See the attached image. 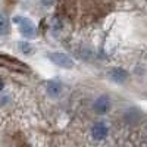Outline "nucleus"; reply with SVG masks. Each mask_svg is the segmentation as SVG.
Here are the masks:
<instances>
[{"label":"nucleus","instance_id":"f257e3e1","mask_svg":"<svg viewBox=\"0 0 147 147\" xmlns=\"http://www.w3.org/2000/svg\"><path fill=\"white\" fill-rule=\"evenodd\" d=\"M0 66L15 71V72H30V68L24 62L18 60L16 57L7 56V55H0Z\"/></svg>","mask_w":147,"mask_h":147},{"label":"nucleus","instance_id":"f03ea898","mask_svg":"<svg viewBox=\"0 0 147 147\" xmlns=\"http://www.w3.org/2000/svg\"><path fill=\"white\" fill-rule=\"evenodd\" d=\"M13 22L18 24L19 31H21V34L25 37V38H34V37H35V27H34V24L28 18L15 16L13 18Z\"/></svg>","mask_w":147,"mask_h":147},{"label":"nucleus","instance_id":"7ed1b4c3","mask_svg":"<svg viewBox=\"0 0 147 147\" xmlns=\"http://www.w3.org/2000/svg\"><path fill=\"white\" fill-rule=\"evenodd\" d=\"M49 59H50L55 65H57L60 68H72V65H74L71 57L68 55H65V53H59V52L49 53Z\"/></svg>","mask_w":147,"mask_h":147},{"label":"nucleus","instance_id":"20e7f679","mask_svg":"<svg viewBox=\"0 0 147 147\" xmlns=\"http://www.w3.org/2000/svg\"><path fill=\"white\" fill-rule=\"evenodd\" d=\"M110 109V100L107 96H100L99 99L94 102V112L97 115H105Z\"/></svg>","mask_w":147,"mask_h":147},{"label":"nucleus","instance_id":"39448f33","mask_svg":"<svg viewBox=\"0 0 147 147\" xmlns=\"http://www.w3.org/2000/svg\"><path fill=\"white\" fill-rule=\"evenodd\" d=\"M91 134H93V138L97 140V141H102L107 137L109 134V129L106 127V124H103V122H97V124L93 125L91 128Z\"/></svg>","mask_w":147,"mask_h":147},{"label":"nucleus","instance_id":"423d86ee","mask_svg":"<svg viewBox=\"0 0 147 147\" xmlns=\"http://www.w3.org/2000/svg\"><path fill=\"white\" fill-rule=\"evenodd\" d=\"M46 91L47 94L50 97H57L60 94V91H62V84H60L59 81H47L46 84Z\"/></svg>","mask_w":147,"mask_h":147},{"label":"nucleus","instance_id":"0eeeda50","mask_svg":"<svg viewBox=\"0 0 147 147\" xmlns=\"http://www.w3.org/2000/svg\"><path fill=\"white\" fill-rule=\"evenodd\" d=\"M128 77L127 71L121 69V68H116V69H112L110 71V78H112L115 82H124Z\"/></svg>","mask_w":147,"mask_h":147},{"label":"nucleus","instance_id":"6e6552de","mask_svg":"<svg viewBox=\"0 0 147 147\" xmlns=\"http://www.w3.org/2000/svg\"><path fill=\"white\" fill-rule=\"evenodd\" d=\"M9 18L5 12L0 9V37L2 35H6L9 32Z\"/></svg>","mask_w":147,"mask_h":147},{"label":"nucleus","instance_id":"1a4fd4ad","mask_svg":"<svg viewBox=\"0 0 147 147\" xmlns=\"http://www.w3.org/2000/svg\"><path fill=\"white\" fill-rule=\"evenodd\" d=\"M19 47H21V52H24V53H30L31 52V46L28 43H19Z\"/></svg>","mask_w":147,"mask_h":147},{"label":"nucleus","instance_id":"9d476101","mask_svg":"<svg viewBox=\"0 0 147 147\" xmlns=\"http://www.w3.org/2000/svg\"><path fill=\"white\" fill-rule=\"evenodd\" d=\"M3 87H5V82H3V80H2V78H0V91L3 90Z\"/></svg>","mask_w":147,"mask_h":147},{"label":"nucleus","instance_id":"9b49d317","mask_svg":"<svg viewBox=\"0 0 147 147\" xmlns=\"http://www.w3.org/2000/svg\"><path fill=\"white\" fill-rule=\"evenodd\" d=\"M19 147H28V146H27V144H21Z\"/></svg>","mask_w":147,"mask_h":147}]
</instances>
